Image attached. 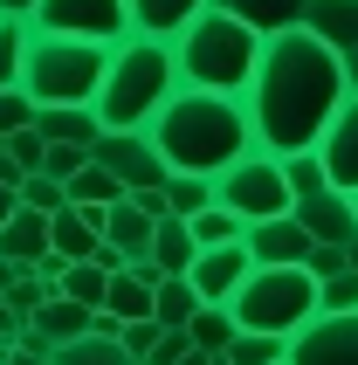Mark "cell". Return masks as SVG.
<instances>
[{
    "instance_id": "9",
    "label": "cell",
    "mask_w": 358,
    "mask_h": 365,
    "mask_svg": "<svg viewBox=\"0 0 358 365\" xmlns=\"http://www.w3.org/2000/svg\"><path fill=\"white\" fill-rule=\"evenodd\" d=\"M90 159L103 165V173H118L124 193H152V186L173 180V165L159 159V145H152V131H103L97 145H90Z\"/></svg>"
},
{
    "instance_id": "49",
    "label": "cell",
    "mask_w": 358,
    "mask_h": 365,
    "mask_svg": "<svg viewBox=\"0 0 358 365\" xmlns=\"http://www.w3.org/2000/svg\"><path fill=\"white\" fill-rule=\"evenodd\" d=\"M0 152H7V138H0Z\"/></svg>"
},
{
    "instance_id": "38",
    "label": "cell",
    "mask_w": 358,
    "mask_h": 365,
    "mask_svg": "<svg viewBox=\"0 0 358 365\" xmlns=\"http://www.w3.org/2000/svg\"><path fill=\"white\" fill-rule=\"evenodd\" d=\"M7 152L21 159V173H41V165H48V138H41L35 124H28V131H14V138H7Z\"/></svg>"
},
{
    "instance_id": "25",
    "label": "cell",
    "mask_w": 358,
    "mask_h": 365,
    "mask_svg": "<svg viewBox=\"0 0 358 365\" xmlns=\"http://www.w3.org/2000/svg\"><path fill=\"white\" fill-rule=\"evenodd\" d=\"M193 242L200 248H235V242H248V221H241L235 207H207V214H193Z\"/></svg>"
},
{
    "instance_id": "39",
    "label": "cell",
    "mask_w": 358,
    "mask_h": 365,
    "mask_svg": "<svg viewBox=\"0 0 358 365\" xmlns=\"http://www.w3.org/2000/svg\"><path fill=\"white\" fill-rule=\"evenodd\" d=\"M159 338H165V324H159V317H138V324H124V338H118V345L131 351V359H152V351H159Z\"/></svg>"
},
{
    "instance_id": "12",
    "label": "cell",
    "mask_w": 358,
    "mask_h": 365,
    "mask_svg": "<svg viewBox=\"0 0 358 365\" xmlns=\"http://www.w3.org/2000/svg\"><path fill=\"white\" fill-rule=\"evenodd\" d=\"M297 221L310 227V242H324V248H352V235H358V207H352V193L324 186V193L297 200Z\"/></svg>"
},
{
    "instance_id": "13",
    "label": "cell",
    "mask_w": 358,
    "mask_h": 365,
    "mask_svg": "<svg viewBox=\"0 0 358 365\" xmlns=\"http://www.w3.org/2000/svg\"><path fill=\"white\" fill-rule=\"evenodd\" d=\"M317 159H324V173H331V186H338V193H358V90L344 97L338 118H331V131H324V145H317Z\"/></svg>"
},
{
    "instance_id": "1",
    "label": "cell",
    "mask_w": 358,
    "mask_h": 365,
    "mask_svg": "<svg viewBox=\"0 0 358 365\" xmlns=\"http://www.w3.org/2000/svg\"><path fill=\"white\" fill-rule=\"evenodd\" d=\"M352 97V76H344V56L331 41H317L310 28H290V35H269L262 41V62H255V83L241 90L248 103V124H255V145L262 152H317L331 118L344 110Z\"/></svg>"
},
{
    "instance_id": "48",
    "label": "cell",
    "mask_w": 358,
    "mask_h": 365,
    "mask_svg": "<svg viewBox=\"0 0 358 365\" xmlns=\"http://www.w3.org/2000/svg\"><path fill=\"white\" fill-rule=\"evenodd\" d=\"M207 365H235V359H227V351H220V359H207Z\"/></svg>"
},
{
    "instance_id": "21",
    "label": "cell",
    "mask_w": 358,
    "mask_h": 365,
    "mask_svg": "<svg viewBox=\"0 0 358 365\" xmlns=\"http://www.w3.org/2000/svg\"><path fill=\"white\" fill-rule=\"evenodd\" d=\"M303 28H310L317 41H331L338 56H352V48H358V0H310Z\"/></svg>"
},
{
    "instance_id": "14",
    "label": "cell",
    "mask_w": 358,
    "mask_h": 365,
    "mask_svg": "<svg viewBox=\"0 0 358 365\" xmlns=\"http://www.w3.org/2000/svg\"><path fill=\"white\" fill-rule=\"evenodd\" d=\"M310 227L297 221V214H276V221H255L248 227V255L255 262H269V269H290V262H310Z\"/></svg>"
},
{
    "instance_id": "27",
    "label": "cell",
    "mask_w": 358,
    "mask_h": 365,
    "mask_svg": "<svg viewBox=\"0 0 358 365\" xmlns=\"http://www.w3.org/2000/svg\"><path fill=\"white\" fill-rule=\"evenodd\" d=\"M28 35H35V21H7V14H0V90H21V69H28Z\"/></svg>"
},
{
    "instance_id": "18",
    "label": "cell",
    "mask_w": 358,
    "mask_h": 365,
    "mask_svg": "<svg viewBox=\"0 0 358 365\" xmlns=\"http://www.w3.org/2000/svg\"><path fill=\"white\" fill-rule=\"evenodd\" d=\"M152 235H159V221H152L131 193L103 207V242H111V248H124V255H152Z\"/></svg>"
},
{
    "instance_id": "50",
    "label": "cell",
    "mask_w": 358,
    "mask_h": 365,
    "mask_svg": "<svg viewBox=\"0 0 358 365\" xmlns=\"http://www.w3.org/2000/svg\"><path fill=\"white\" fill-rule=\"evenodd\" d=\"M0 365H7V351H0Z\"/></svg>"
},
{
    "instance_id": "6",
    "label": "cell",
    "mask_w": 358,
    "mask_h": 365,
    "mask_svg": "<svg viewBox=\"0 0 358 365\" xmlns=\"http://www.w3.org/2000/svg\"><path fill=\"white\" fill-rule=\"evenodd\" d=\"M235 324L241 331H262V338H297L310 317H324L317 310V276L303 262H290V269H269V262H255V276L235 289Z\"/></svg>"
},
{
    "instance_id": "47",
    "label": "cell",
    "mask_w": 358,
    "mask_h": 365,
    "mask_svg": "<svg viewBox=\"0 0 358 365\" xmlns=\"http://www.w3.org/2000/svg\"><path fill=\"white\" fill-rule=\"evenodd\" d=\"M344 255H352V269H358V235H352V248H344Z\"/></svg>"
},
{
    "instance_id": "35",
    "label": "cell",
    "mask_w": 358,
    "mask_h": 365,
    "mask_svg": "<svg viewBox=\"0 0 358 365\" xmlns=\"http://www.w3.org/2000/svg\"><path fill=\"white\" fill-rule=\"evenodd\" d=\"M317 310H324V317H344V310H358V269H344V276L317 283Z\"/></svg>"
},
{
    "instance_id": "43",
    "label": "cell",
    "mask_w": 358,
    "mask_h": 365,
    "mask_svg": "<svg viewBox=\"0 0 358 365\" xmlns=\"http://www.w3.org/2000/svg\"><path fill=\"white\" fill-rule=\"evenodd\" d=\"M14 214H21V193H14V186H0V227L14 221Z\"/></svg>"
},
{
    "instance_id": "40",
    "label": "cell",
    "mask_w": 358,
    "mask_h": 365,
    "mask_svg": "<svg viewBox=\"0 0 358 365\" xmlns=\"http://www.w3.org/2000/svg\"><path fill=\"white\" fill-rule=\"evenodd\" d=\"M303 269H310V276H317V283H331V276H344V269H352V255H344V248H310V262H303Z\"/></svg>"
},
{
    "instance_id": "29",
    "label": "cell",
    "mask_w": 358,
    "mask_h": 365,
    "mask_svg": "<svg viewBox=\"0 0 358 365\" xmlns=\"http://www.w3.org/2000/svg\"><path fill=\"white\" fill-rule=\"evenodd\" d=\"M69 200H76V207H111V200H124V180H118V173H103V165L90 159L76 180H69Z\"/></svg>"
},
{
    "instance_id": "4",
    "label": "cell",
    "mask_w": 358,
    "mask_h": 365,
    "mask_svg": "<svg viewBox=\"0 0 358 365\" xmlns=\"http://www.w3.org/2000/svg\"><path fill=\"white\" fill-rule=\"evenodd\" d=\"M262 41L248 21L220 14V7H207V14L186 28V35L173 41V62H179V90H220V97H241L248 83H255V62H262Z\"/></svg>"
},
{
    "instance_id": "2",
    "label": "cell",
    "mask_w": 358,
    "mask_h": 365,
    "mask_svg": "<svg viewBox=\"0 0 358 365\" xmlns=\"http://www.w3.org/2000/svg\"><path fill=\"white\" fill-rule=\"evenodd\" d=\"M152 145L173 173H200V180H220L235 159L255 152V124H248V103L220 97V90H179L152 118Z\"/></svg>"
},
{
    "instance_id": "31",
    "label": "cell",
    "mask_w": 358,
    "mask_h": 365,
    "mask_svg": "<svg viewBox=\"0 0 358 365\" xmlns=\"http://www.w3.org/2000/svg\"><path fill=\"white\" fill-rule=\"evenodd\" d=\"M56 365H131V351L118 338H76V345H56Z\"/></svg>"
},
{
    "instance_id": "16",
    "label": "cell",
    "mask_w": 358,
    "mask_h": 365,
    "mask_svg": "<svg viewBox=\"0 0 358 365\" xmlns=\"http://www.w3.org/2000/svg\"><path fill=\"white\" fill-rule=\"evenodd\" d=\"M131 7V35H152V41H179L207 14V0H124Z\"/></svg>"
},
{
    "instance_id": "20",
    "label": "cell",
    "mask_w": 358,
    "mask_h": 365,
    "mask_svg": "<svg viewBox=\"0 0 358 365\" xmlns=\"http://www.w3.org/2000/svg\"><path fill=\"white\" fill-rule=\"evenodd\" d=\"M35 331L41 338H48V345H76V338H90V331H97V310H83L76 297H48V304L35 310Z\"/></svg>"
},
{
    "instance_id": "10",
    "label": "cell",
    "mask_w": 358,
    "mask_h": 365,
    "mask_svg": "<svg viewBox=\"0 0 358 365\" xmlns=\"http://www.w3.org/2000/svg\"><path fill=\"white\" fill-rule=\"evenodd\" d=\"M290 365H358V310L344 317H310L290 338Z\"/></svg>"
},
{
    "instance_id": "28",
    "label": "cell",
    "mask_w": 358,
    "mask_h": 365,
    "mask_svg": "<svg viewBox=\"0 0 358 365\" xmlns=\"http://www.w3.org/2000/svg\"><path fill=\"white\" fill-rule=\"evenodd\" d=\"M165 207H173L179 221L207 214V207H214V180H200V173H173V180H165Z\"/></svg>"
},
{
    "instance_id": "19",
    "label": "cell",
    "mask_w": 358,
    "mask_h": 365,
    "mask_svg": "<svg viewBox=\"0 0 358 365\" xmlns=\"http://www.w3.org/2000/svg\"><path fill=\"white\" fill-rule=\"evenodd\" d=\"M0 255L14 269H35L41 255H56V242H48V214H35V207H21L14 221L0 227Z\"/></svg>"
},
{
    "instance_id": "15",
    "label": "cell",
    "mask_w": 358,
    "mask_h": 365,
    "mask_svg": "<svg viewBox=\"0 0 358 365\" xmlns=\"http://www.w3.org/2000/svg\"><path fill=\"white\" fill-rule=\"evenodd\" d=\"M48 242H56L62 262H97L103 248V207H62V214H48Z\"/></svg>"
},
{
    "instance_id": "22",
    "label": "cell",
    "mask_w": 358,
    "mask_h": 365,
    "mask_svg": "<svg viewBox=\"0 0 358 365\" xmlns=\"http://www.w3.org/2000/svg\"><path fill=\"white\" fill-rule=\"evenodd\" d=\"M152 262H159L165 276H186V269L200 262L193 221H179V214H165V221H159V235H152Z\"/></svg>"
},
{
    "instance_id": "37",
    "label": "cell",
    "mask_w": 358,
    "mask_h": 365,
    "mask_svg": "<svg viewBox=\"0 0 358 365\" xmlns=\"http://www.w3.org/2000/svg\"><path fill=\"white\" fill-rule=\"evenodd\" d=\"M83 165H90V145H48V165H41V173H48V180H76Z\"/></svg>"
},
{
    "instance_id": "45",
    "label": "cell",
    "mask_w": 358,
    "mask_h": 365,
    "mask_svg": "<svg viewBox=\"0 0 358 365\" xmlns=\"http://www.w3.org/2000/svg\"><path fill=\"white\" fill-rule=\"evenodd\" d=\"M14 276H28V269H14V262H7V255H0V297L14 289Z\"/></svg>"
},
{
    "instance_id": "24",
    "label": "cell",
    "mask_w": 358,
    "mask_h": 365,
    "mask_svg": "<svg viewBox=\"0 0 358 365\" xmlns=\"http://www.w3.org/2000/svg\"><path fill=\"white\" fill-rule=\"evenodd\" d=\"M200 310H207V297L193 289V276H165V283H159V304H152V317H159L165 331H186Z\"/></svg>"
},
{
    "instance_id": "34",
    "label": "cell",
    "mask_w": 358,
    "mask_h": 365,
    "mask_svg": "<svg viewBox=\"0 0 358 365\" xmlns=\"http://www.w3.org/2000/svg\"><path fill=\"white\" fill-rule=\"evenodd\" d=\"M21 207H35V214H62V207H69V186L48 180V173H28V180H21Z\"/></svg>"
},
{
    "instance_id": "5",
    "label": "cell",
    "mask_w": 358,
    "mask_h": 365,
    "mask_svg": "<svg viewBox=\"0 0 358 365\" xmlns=\"http://www.w3.org/2000/svg\"><path fill=\"white\" fill-rule=\"evenodd\" d=\"M103 69H111V48L97 41H69V35H28V69H21V90L35 97V110L48 103H97Z\"/></svg>"
},
{
    "instance_id": "7",
    "label": "cell",
    "mask_w": 358,
    "mask_h": 365,
    "mask_svg": "<svg viewBox=\"0 0 358 365\" xmlns=\"http://www.w3.org/2000/svg\"><path fill=\"white\" fill-rule=\"evenodd\" d=\"M214 200L235 207L248 227H255V221H276V214H297L290 173H282V159H276V152H262V145L248 152V159H235V165L214 180Z\"/></svg>"
},
{
    "instance_id": "23",
    "label": "cell",
    "mask_w": 358,
    "mask_h": 365,
    "mask_svg": "<svg viewBox=\"0 0 358 365\" xmlns=\"http://www.w3.org/2000/svg\"><path fill=\"white\" fill-rule=\"evenodd\" d=\"M152 304H159V283H145L138 269H118V276H111V297H103V310H111L118 324H138V317H152Z\"/></svg>"
},
{
    "instance_id": "3",
    "label": "cell",
    "mask_w": 358,
    "mask_h": 365,
    "mask_svg": "<svg viewBox=\"0 0 358 365\" xmlns=\"http://www.w3.org/2000/svg\"><path fill=\"white\" fill-rule=\"evenodd\" d=\"M173 97H179L173 41L124 35L118 48H111V69H103V90H97L103 131H152V118H159Z\"/></svg>"
},
{
    "instance_id": "8",
    "label": "cell",
    "mask_w": 358,
    "mask_h": 365,
    "mask_svg": "<svg viewBox=\"0 0 358 365\" xmlns=\"http://www.w3.org/2000/svg\"><path fill=\"white\" fill-rule=\"evenodd\" d=\"M35 28L41 35H69V41L118 48V41L131 35V7H124V0H41Z\"/></svg>"
},
{
    "instance_id": "30",
    "label": "cell",
    "mask_w": 358,
    "mask_h": 365,
    "mask_svg": "<svg viewBox=\"0 0 358 365\" xmlns=\"http://www.w3.org/2000/svg\"><path fill=\"white\" fill-rule=\"evenodd\" d=\"M62 297H76L83 310H103V297H111V269H103V262H69Z\"/></svg>"
},
{
    "instance_id": "11",
    "label": "cell",
    "mask_w": 358,
    "mask_h": 365,
    "mask_svg": "<svg viewBox=\"0 0 358 365\" xmlns=\"http://www.w3.org/2000/svg\"><path fill=\"white\" fill-rule=\"evenodd\" d=\"M193 276V289L207 297V304H235V289L255 276V255H248V242H235V248H200V262L186 269Z\"/></svg>"
},
{
    "instance_id": "17",
    "label": "cell",
    "mask_w": 358,
    "mask_h": 365,
    "mask_svg": "<svg viewBox=\"0 0 358 365\" xmlns=\"http://www.w3.org/2000/svg\"><path fill=\"white\" fill-rule=\"evenodd\" d=\"M207 7L248 21L255 35H290V28H303V14H310V0H207Z\"/></svg>"
},
{
    "instance_id": "51",
    "label": "cell",
    "mask_w": 358,
    "mask_h": 365,
    "mask_svg": "<svg viewBox=\"0 0 358 365\" xmlns=\"http://www.w3.org/2000/svg\"><path fill=\"white\" fill-rule=\"evenodd\" d=\"M352 207H358V193H352Z\"/></svg>"
},
{
    "instance_id": "33",
    "label": "cell",
    "mask_w": 358,
    "mask_h": 365,
    "mask_svg": "<svg viewBox=\"0 0 358 365\" xmlns=\"http://www.w3.org/2000/svg\"><path fill=\"white\" fill-rule=\"evenodd\" d=\"M282 173H290V193H297V200H310V193H324V186H331V173H324L317 152H290V159H282Z\"/></svg>"
},
{
    "instance_id": "44",
    "label": "cell",
    "mask_w": 358,
    "mask_h": 365,
    "mask_svg": "<svg viewBox=\"0 0 358 365\" xmlns=\"http://www.w3.org/2000/svg\"><path fill=\"white\" fill-rule=\"evenodd\" d=\"M7 365H56V359H48V351H21L14 345V351H7Z\"/></svg>"
},
{
    "instance_id": "26",
    "label": "cell",
    "mask_w": 358,
    "mask_h": 365,
    "mask_svg": "<svg viewBox=\"0 0 358 365\" xmlns=\"http://www.w3.org/2000/svg\"><path fill=\"white\" fill-rule=\"evenodd\" d=\"M186 338H193L200 351H214V359H220V351H227V345L241 338V324H235V310H227V304H207V310L193 317V324H186Z\"/></svg>"
},
{
    "instance_id": "46",
    "label": "cell",
    "mask_w": 358,
    "mask_h": 365,
    "mask_svg": "<svg viewBox=\"0 0 358 365\" xmlns=\"http://www.w3.org/2000/svg\"><path fill=\"white\" fill-rule=\"evenodd\" d=\"M344 76H352V90H358V48H352V56H344Z\"/></svg>"
},
{
    "instance_id": "32",
    "label": "cell",
    "mask_w": 358,
    "mask_h": 365,
    "mask_svg": "<svg viewBox=\"0 0 358 365\" xmlns=\"http://www.w3.org/2000/svg\"><path fill=\"white\" fill-rule=\"evenodd\" d=\"M235 365H290V338H262V331H241L235 345H227Z\"/></svg>"
},
{
    "instance_id": "41",
    "label": "cell",
    "mask_w": 358,
    "mask_h": 365,
    "mask_svg": "<svg viewBox=\"0 0 358 365\" xmlns=\"http://www.w3.org/2000/svg\"><path fill=\"white\" fill-rule=\"evenodd\" d=\"M21 331H28V317H21V310L0 297V351H14V345H21Z\"/></svg>"
},
{
    "instance_id": "42",
    "label": "cell",
    "mask_w": 358,
    "mask_h": 365,
    "mask_svg": "<svg viewBox=\"0 0 358 365\" xmlns=\"http://www.w3.org/2000/svg\"><path fill=\"white\" fill-rule=\"evenodd\" d=\"M35 7H41V0H0V14H7V21H35Z\"/></svg>"
},
{
    "instance_id": "36",
    "label": "cell",
    "mask_w": 358,
    "mask_h": 365,
    "mask_svg": "<svg viewBox=\"0 0 358 365\" xmlns=\"http://www.w3.org/2000/svg\"><path fill=\"white\" fill-rule=\"evenodd\" d=\"M28 124H35V97L28 90H0V138H14Z\"/></svg>"
}]
</instances>
